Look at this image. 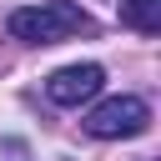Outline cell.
<instances>
[{"mask_svg":"<svg viewBox=\"0 0 161 161\" xmlns=\"http://www.w3.org/2000/svg\"><path fill=\"white\" fill-rule=\"evenodd\" d=\"M151 126V106L141 96H111L86 116V131L96 141H121V136H141Z\"/></svg>","mask_w":161,"mask_h":161,"instance_id":"7a4b0ae2","label":"cell"},{"mask_svg":"<svg viewBox=\"0 0 161 161\" xmlns=\"http://www.w3.org/2000/svg\"><path fill=\"white\" fill-rule=\"evenodd\" d=\"M121 25L141 30V35H156L161 30V0H121Z\"/></svg>","mask_w":161,"mask_h":161,"instance_id":"277c9868","label":"cell"},{"mask_svg":"<svg viewBox=\"0 0 161 161\" xmlns=\"http://www.w3.org/2000/svg\"><path fill=\"white\" fill-rule=\"evenodd\" d=\"M101 86H106V70H101L96 60H80V65L55 70V75L45 80V96H50L55 106H80V101H91Z\"/></svg>","mask_w":161,"mask_h":161,"instance_id":"3957f363","label":"cell"},{"mask_svg":"<svg viewBox=\"0 0 161 161\" xmlns=\"http://www.w3.org/2000/svg\"><path fill=\"white\" fill-rule=\"evenodd\" d=\"M80 30H91V15L70 0H40L10 15V35L25 45H60L65 35H80Z\"/></svg>","mask_w":161,"mask_h":161,"instance_id":"6da1fadb","label":"cell"}]
</instances>
